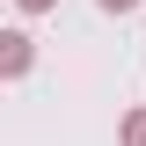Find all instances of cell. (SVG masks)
<instances>
[{"label": "cell", "mask_w": 146, "mask_h": 146, "mask_svg": "<svg viewBox=\"0 0 146 146\" xmlns=\"http://www.w3.org/2000/svg\"><path fill=\"white\" fill-rule=\"evenodd\" d=\"M102 7H131V0H102Z\"/></svg>", "instance_id": "1"}, {"label": "cell", "mask_w": 146, "mask_h": 146, "mask_svg": "<svg viewBox=\"0 0 146 146\" xmlns=\"http://www.w3.org/2000/svg\"><path fill=\"white\" fill-rule=\"evenodd\" d=\"M29 7H44V0H29Z\"/></svg>", "instance_id": "2"}]
</instances>
